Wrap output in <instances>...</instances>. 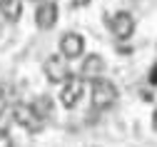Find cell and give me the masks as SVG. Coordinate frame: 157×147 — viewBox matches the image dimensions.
Segmentation results:
<instances>
[{
    "label": "cell",
    "mask_w": 157,
    "mask_h": 147,
    "mask_svg": "<svg viewBox=\"0 0 157 147\" xmlns=\"http://www.w3.org/2000/svg\"><path fill=\"white\" fill-rule=\"evenodd\" d=\"M87 95H90V105L92 110L102 112V110H110L115 107L117 97H120V90H117V85L110 80V77H95L87 82Z\"/></svg>",
    "instance_id": "1"
},
{
    "label": "cell",
    "mask_w": 157,
    "mask_h": 147,
    "mask_svg": "<svg viewBox=\"0 0 157 147\" xmlns=\"http://www.w3.org/2000/svg\"><path fill=\"white\" fill-rule=\"evenodd\" d=\"M87 95V82L82 77L72 75L67 82H63L60 85V95H57V102L63 105L65 110H75L77 105L82 102V97Z\"/></svg>",
    "instance_id": "2"
},
{
    "label": "cell",
    "mask_w": 157,
    "mask_h": 147,
    "mask_svg": "<svg viewBox=\"0 0 157 147\" xmlns=\"http://www.w3.org/2000/svg\"><path fill=\"white\" fill-rule=\"evenodd\" d=\"M43 72L48 77L50 85H63L72 77V70H70V62L63 57V55H48L45 62H43Z\"/></svg>",
    "instance_id": "3"
},
{
    "label": "cell",
    "mask_w": 157,
    "mask_h": 147,
    "mask_svg": "<svg viewBox=\"0 0 157 147\" xmlns=\"http://www.w3.org/2000/svg\"><path fill=\"white\" fill-rule=\"evenodd\" d=\"M13 120H15V125H20L28 132H40L45 127V122L37 117V112L33 110L30 102H15L13 105Z\"/></svg>",
    "instance_id": "4"
},
{
    "label": "cell",
    "mask_w": 157,
    "mask_h": 147,
    "mask_svg": "<svg viewBox=\"0 0 157 147\" xmlns=\"http://www.w3.org/2000/svg\"><path fill=\"white\" fill-rule=\"evenodd\" d=\"M60 55L67 60V62H72V60H80L87 50H85V37L80 35V33H75V30H67V33H63L60 35Z\"/></svg>",
    "instance_id": "5"
},
{
    "label": "cell",
    "mask_w": 157,
    "mask_h": 147,
    "mask_svg": "<svg viewBox=\"0 0 157 147\" xmlns=\"http://www.w3.org/2000/svg\"><path fill=\"white\" fill-rule=\"evenodd\" d=\"M60 20V5L55 0H43L35 5V28L37 30H52Z\"/></svg>",
    "instance_id": "6"
},
{
    "label": "cell",
    "mask_w": 157,
    "mask_h": 147,
    "mask_svg": "<svg viewBox=\"0 0 157 147\" xmlns=\"http://www.w3.org/2000/svg\"><path fill=\"white\" fill-rule=\"evenodd\" d=\"M135 28H137V20H135V15L130 10H117L110 17V33L117 40H130L135 35Z\"/></svg>",
    "instance_id": "7"
},
{
    "label": "cell",
    "mask_w": 157,
    "mask_h": 147,
    "mask_svg": "<svg viewBox=\"0 0 157 147\" xmlns=\"http://www.w3.org/2000/svg\"><path fill=\"white\" fill-rule=\"evenodd\" d=\"M105 70H107V62H105L102 55H97V52H85V55L80 57V77H82L85 82L95 80V77H102Z\"/></svg>",
    "instance_id": "8"
},
{
    "label": "cell",
    "mask_w": 157,
    "mask_h": 147,
    "mask_svg": "<svg viewBox=\"0 0 157 147\" xmlns=\"http://www.w3.org/2000/svg\"><path fill=\"white\" fill-rule=\"evenodd\" d=\"M23 3H25V0H0V15H3L5 23H10V25L20 23V17H23Z\"/></svg>",
    "instance_id": "9"
},
{
    "label": "cell",
    "mask_w": 157,
    "mask_h": 147,
    "mask_svg": "<svg viewBox=\"0 0 157 147\" xmlns=\"http://www.w3.org/2000/svg\"><path fill=\"white\" fill-rule=\"evenodd\" d=\"M30 105H33V110L37 112V117H40L43 122H48V120H50L52 107H55V102H52V97H50V95H40L37 100H33Z\"/></svg>",
    "instance_id": "10"
},
{
    "label": "cell",
    "mask_w": 157,
    "mask_h": 147,
    "mask_svg": "<svg viewBox=\"0 0 157 147\" xmlns=\"http://www.w3.org/2000/svg\"><path fill=\"white\" fill-rule=\"evenodd\" d=\"M13 125H15V120H13V105L0 102V132H10Z\"/></svg>",
    "instance_id": "11"
},
{
    "label": "cell",
    "mask_w": 157,
    "mask_h": 147,
    "mask_svg": "<svg viewBox=\"0 0 157 147\" xmlns=\"http://www.w3.org/2000/svg\"><path fill=\"white\" fill-rule=\"evenodd\" d=\"M0 147H15V142H13L10 132H0Z\"/></svg>",
    "instance_id": "12"
},
{
    "label": "cell",
    "mask_w": 157,
    "mask_h": 147,
    "mask_svg": "<svg viewBox=\"0 0 157 147\" xmlns=\"http://www.w3.org/2000/svg\"><path fill=\"white\" fill-rule=\"evenodd\" d=\"M150 82H152V85H157V62H155L152 70H150Z\"/></svg>",
    "instance_id": "13"
},
{
    "label": "cell",
    "mask_w": 157,
    "mask_h": 147,
    "mask_svg": "<svg viewBox=\"0 0 157 147\" xmlns=\"http://www.w3.org/2000/svg\"><path fill=\"white\" fill-rule=\"evenodd\" d=\"M90 0H72V8H82V5H87Z\"/></svg>",
    "instance_id": "14"
},
{
    "label": "cell",
    "mask_w": 157,
    "mask_h": 147,
    "mask_svg": "<svg viewBox=\"0 0 157 147\" xmlns=\"http://www.w3.org/2000/svg\"><path fill=\"white\" fill-rule=\"evenodd\" d=\"M152 130L157 132V107H155V112H152Z\"/></svg>",
    "instance_id": "15"
},
{
    "label": "cell",
    "mask_w": 157,
    "mask_h": 147,
    "mask_svg": "<svg viewBox=\"0 0 157 147\" xmlns=\"http://www.w3.org/2000/svg\"><path fill=\"white\" fill-rule=\"evenodd\" d=\"M3 97H5V90H3V85H0V102H3Z\"/></svg>",
    "instance_id": "16"
},
{
    "label": "cell",
    "mask_w": 157,
    "mask_h": 147,
    "mask_svg": "<svg viewBox=\"0 0 157 147\" xmlns=\"http://www.w3.org/2000/svg\"><path fill=\"white\" fill-rule=\"evenodd\" d=\"M28 3H35V5H37V3H43V0H28Z\"/></svg>",
    "instance_id": "17"
}]
</instances>
